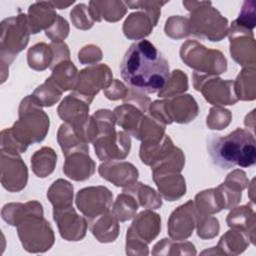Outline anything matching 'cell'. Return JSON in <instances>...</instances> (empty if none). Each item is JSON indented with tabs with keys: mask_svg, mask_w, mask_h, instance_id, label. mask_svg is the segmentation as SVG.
Wrapping results in <instances>:
<instances>
[{
	"mask_svg": "<svg viewBox=\"0 0 256 256\" xmlns=\"http://www.w3.org/2000/svg\"><path fill=\"white\" fill-rule=\"evenodd\" d=\"M207 148L213 163L223 169L246 168L256 162L255 138L247 129L237 128L228 135L214 136Z\"/></svg>",
	"mask_w": 256,
	"mask_h": 256,
	"instance_id": "obj_2",
	"label": "cell"
},
{
	"mask_svg": "<svg viewBox=\"0 0 256 256\" xmlns=\"http://www.w3.org/2000/svg\"><path fill=\"white\" fill-rule=\"evenodd\" d=\"M52 58L53 52L44 43H38L28 51V64L34 70H44L49 66Z\"/></svg>",
	"mask_w": 256,
	"mask_h": 256,
	"instance_id": "obj_7",
	"label": "cell"
},
{
	"mask_svg": "<svg viewBox=\"0 0 256 256\" xmlns=\"http://www.w3.org/2000/svg\"><path fill=\"white\" fill-rule=\"evenodd\" d=\"M120 73L132 88L156 93L162 90L169 78V64L163 54L148 40L134 42L125 52Z\"/></svg>",
	"mask_w": 256,
	"mask_h": 256,
	"instance_id": "obj_1",
	"label": "cell"
},
{
	"mask_svg": "<svg viewBox=\"0 0 256 256\" xmlns=\"http://www.w3.org/2000/svg\"><path fill=\"white\" fill-rule=\"evenodd\" d=\"M137 209L138 204L136 203V200L129 195L127 196L126 193L123 192V194L117 197L112 214L120 221H126L134 217Z\"/></svg>",
	"mask_w": 256,
	"mask_h": 256,
	"instance_id": "obj_8",
	"label": "cell"
},
{
	"mask_svg": "<svg viewBox=\"0 0 256 256\" xmlns=\"http://www.w3.org/2000/svg\"><path fill=\"white\" fill-rule=\"evenodd\" d=\"M192 201L178 207L172 214L168 222L169 234L174 239H185L192 234L194 229V210Z\"/></svg>",
	"mask_w": 256,
	"mask_h": 256,
	"instance_id": "obj_6",
	"label": "cell"
},
{
	"mask_svg": "<svg viewBox=\"0 0 256 256\" xmlns=\"http://www.w3.org/2000/svg\"><path fill=\"white\" fill-rule=\"evenodd\" d=\"M89 149H79L71 151L65 155L66 161L63 167V172L71 179L83 181L94 173V162L89 157Z\"/></svg>",
	"mask_w": 256,
	"mask_h": 256,
	"instance_id": "obj_5",
	"label": "cell"
},
{
	"mask_svg": "<svg viewBox=\"0 0 256 256\" xmlns=\"http://www.w3.org/2000/svg\"><path fill=\"white\" fill-rule=\"evenodd\" d=\"M93 143L95 153L102 161L125 158L131 146L129 135L122 131L114 135V130L99 134Z\"/></svg>",
	"mask_w": 256,
	"mask_h": 256,
	"instance_id": "obj_3",
	"label": "cell"
},
{
	"mask_svg": "<svg viewBox=\"0 0 256 256\" xmlns=\"http://www.w3.org/2000/svg\"><path fill=\"white\" fill-rule=\"evenodd\" d=\"M111 199L112 194L106 187H89L78 191L76 205L86 217L95 218L109 210Z\"/></svg>",
	"mask_w": 256,
	"mask_h": 256,
	"instance_id": "obj_4",
	"label": "cell"
}]
</instances>
